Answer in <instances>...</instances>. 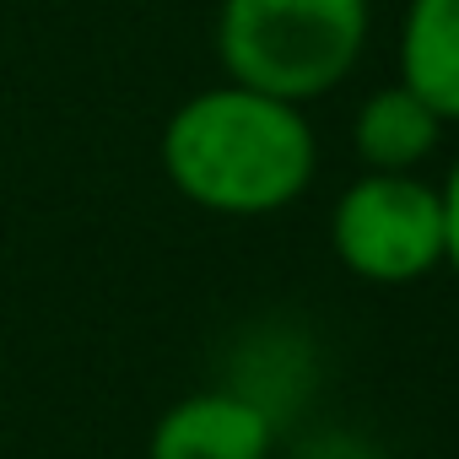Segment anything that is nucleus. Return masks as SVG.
<instances>
[{
	"mask_svg": "<svg viewBox=\"0 0 459 459\" xmlns=\"http://www.w3.org/2000/svg\"><path fill=\"white\" fill-rule=\"evenodd\" d=\"M330 255L368 287L443 271V195L421 173H357L330 205Z\"/></svg>",
	"mask_w": 459,
	"mask_h": 459,
	"instance_id": "7ed1b4c3",
	"label": "nucleus"
},
{
	"mask_svg": "<svg viewBox=\"0 0 459 459\" xmlns=\"http://www.w3.org/2000/svg\"><path fill=\"white\" fill-rule=\"evenodd\" d=\"M443 119L400 82L373 87L357 114H351V152L362 162V173H416L437 141H443Z\"/></svg>",
	"mask_w": 459,
	"mask_h": 459,
	"instance_id": "423d86ee",
	"label": "nucleus"
},
{
	"mask_svg": "<svg viewBox=\"0 0 459 459\" xmlns=\"http://www.w3.org/2000/svg\"><path fill=\"white\" fill-rule=\"evenodd\" d=\"M394 65L400 87H411L443 125H459V0H405Z\"/></svg>",
	"mask_w": 459,
	"mask_h": 459,
	"instance_id": "39448f33",
	"label": "nucleus"
},
{
	"mask_svg": "<svg viewBox=\"0 0 459 459\" xmlns=\"http://www.w3.org/2000/svg\"><path fill=\"white\" fill-rule=\"evenodd\" d=\"M168 184L211 216H276L298 205L319 173L308 108L221 82L189 92L157 141Z\"/></svg>",
	"mask_w": 459,
	"mask_h": 459,
	"instance_id": "f257e3e1",
	"label": "nucleus"
},
{
	"mask_svg": "<svg viewBox=\"0 0 459 459\" xmlns=\"http://www.w3.org/2000/svg\"><path fill=\"white\" fill-rule=\"evenodd\" d=\"M437 195H443V265L459 276V157H454V168L443 173Z\"/></svg>",
	"mask_w": 459,
	"mask_h": 459,
	"instance_id": "0eeeda50",
	"label": "nucleus"
},
{
	"mask_svg": "<svg viewBox=\"0 0 459 459\" xmlns=\"http://www.w3.org/2000/svg\"><path fill=\"white\" fill-rule=\"evenodd\" d=\"M276 411L249 389H189L178 394L146 437V459H271Z\"/></svg>",
	"mask_w": 459,
	"mask_h": 459,
	"instance_id": "20e7f679",
	"label": "nucleus"
},
{
	"mask_svg": "<svg viewBox=\"0 0 459 459\" xmlns=\"http://www.w3.org/2000/svg\"><path fill=\"white\" fill-rule=\"evenodd\" d=\"M211 39L227 82L308 108L362 65L373 0H221Z\"/></svg>",
	"mask_w": 459,
	"mask_h": 459,
	"instance_id": "f03ea898",
	"label": "nucleus"
}]
</instances>
